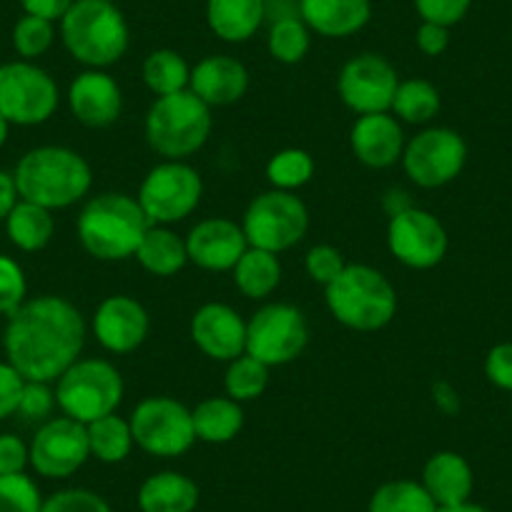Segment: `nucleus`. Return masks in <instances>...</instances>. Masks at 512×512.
<instances>
[{
    "mask_svg": "<svg viewBox=\"0 0 512 512\" xmlns=\"http://www.w3.org/2000/svg\"><path fill=\"white\" fill-rule=\"evenodd\" d=\"M86 344V319L66 297L43 294L26 299L8 317L3 349L11 367L26 382L53 384L73 362L81 359Z\"/></svg>",
    "mask_w": 512,
    "mask_h": 512,
    "instance_id": "1",
    "label": "nucleus"
},
{
    "mask_svg": "<svg viewBox=\"0 0 512 512\" xmlns=\"http://www.w3.org/2000/svg\"><path fill=\"white\" fill-rule=\"evenodd\" d=\"M13 181L23 201L58 211L86 199L93 171L78 151L66 146H38L21 156Z\"/></svg>",
    "mask_w": 512,
    "mask_h": 512,
    "instance_id": "2",
    "label": "nucleus"
},
{
    "mask_svg": "<svg viewBox=\"0 0 512 512\" xmlns=\"http://www.w3.org/2000/svg\"><path fill=\"white\" fill-rule=\"evenodd\" d=\"M149 226L136 196L106 191L86 201L78 214L76 234L86 254L98 262H123L136 256Z\"/></svg>",
    "mask_w": 512,
    "mask_h": 512,
    "instance_id": "3",
    "label": "nucleus"
},
{
    "mask_svg": "<svg viewBox=\"0 0 512 512\" xmlns=\"http://www.w3.org/2000/svg\"><path fill=\"white\" fill-rule=\"evenodd\" d=\"M61 41L73 61L106 71L128 51V23L111 0H76L61 18Z\"/></svg>",
    "mask_w": 512,
    "mask_h": 512,
    "instance_id": "4",
    "label": "nucleus"
},
{
    "mask_svg": "<svg viewBox=\"0 0 512 512\" xmlns=\"http://www.w3.org/2000/svg\"><path fill=\"white\" fill-rule=\"evenodd\" d=\"M329 314L354 332H377L397 314V289L379 269L347 264L344 272L324 287Z\"/></svg>",
    "mask_w": 512,
    "mask_h": 512,
    "instance_id": "5",
    "label": "nucleus"
},
{
    "mask_svg": "<svg viewBox=\"0 0 512 512\" xmlns=\"http://www.w3.org/2000/svg\"><path fill=\"white\" fill-rule=\"evenodd\" d=\"M214 128L211 108L191 91L161 96L144 121L146 144L164 161H186L206 146Z\"/></svg>",
    "mask_w": 512,
    "mask_h": 512,
    "instance_id": "6",
    "label": "nucleus"
},
{
    "mask_svg": "<svg viewBox=\"0 0 512 512\" xmlns=\"http://www.w3.org/2000/svg\"><path fill=\"white\" fill-rule=\"evenodd\" d=\"M123 377L108 359H78L56 379V405L81 425L113 415L123 402Z\"/></svg>",
    "mask_w": 512,
    "mask_h": 512,
    "instance_id": "7",
    "label": "nucleus"
},
{
    "mask_svg": "<svg viewBox=\"0 0 512 512\" xmlns=\"http://www.w3.org/2000/svg\"><path fill=\"white\" fill-rule=\"evenodd\" d=\"M241 229L249 246L282 254L307 236L309 209L294 191L269 189L246 206Z\"/></svg>",
    "mask_w": 512,
    "mask_h": 512,
    "instance_id": "8",
    "label": "nucleus"
},
{
    "mask_svg": "<svg viewBox=\"0 0 512 512\" xmlns=\"http://www.w3.org/2000/svg\"><path fill=\"white\" fill-rule=\"evenodd\" d=\"M204 196L199 171L186 161H161L139 186L136 201L154 226H171L196 211Z\"/></svg>",
    "mask_w": 512,
    "mask_h": 512,
    "instance_id": "9",
    "label": "nucleus"
},
{
    "mask_svg": "<svg viewBox=\"0 0 512 512\" xmlns=\"http://www.w3.org/2000/svg\"><path fill=\"white\" fill-rule=\"evenodd\" d=\"M61 103L58 83L33 61L0 66V116L11 126H41Z\"/></svg>",
    "mask_w": 512,
    "mask_h": 512,
    "instance_id": "10",
    "label": "nucleus"
},
{
    "mask_svg": "<svg viewBox=\"0 0 512 512\" xmlns=\"http://www.w3.org/2000/svg\"><path fill=\"white\" fill-rule=\"evenodd\" d=\"M309 344V324L294 304H264L246 322V354L267 367H282L302 357Z\"/></svg>",
    "mask_w": 512,
    "mask_h": 512,
    "instance_id": "11",
    "label": "nucleus"
},
{
    "mask_svg": "<svg viewBox=\"0 0 512 512\" xmlns=\"http://www.w3.org/2000/svg\"><path fill=\"white\" fill-rule=\"evenodd\" d=\"M134 442L151 457H181L194 447L191 410L174 397H146L128 417Z\"/></svg>",
    "mask_w": 512,
    "mask_h": 512,
    "instance_id": "12",
    "label": "nucleus"
},
{
    "mask_svg": "<svg viewBox=\"0 0 512 512\" xmlns=\"http://www.w3.org/2000/svg\"><path fill=\"white\" fill-rule=\"evenodd\" d=\"M467 164V144L447 126H430L405 144L402 169L420 189H440L455 181Z\"/></svg>",
    "mask_w": 512,
    "mask_h": 512,
    "instance_id": "13",
    "label": "nucleus"
},
{
    "mask_svg": "<svg viewBox=\"0 0 512 512\" xmlns=\"http://www.w3.org/2000/svg\"><path fill=\"white\" fill-rule=\"evenodd\" d=\"M387 246L397 262L417 269V272H425V269H435L445 259L450 239L435 214L420 209V206H412L390 219Z\"/></svg>",
    "mask_w": 512,
    "mask_h": 512,
    "instance_id": "14",
    "label": "nucleus"
},
{
    "mask_svg": "<svg viewBox=\"0 0 512 512\" xmlns=\"http://www.w3.org/2000/svg\"><path fill=\"white\" fill-rule=\"evenodd\" d=\"M397 86L400 78L395 66L377 53H359L349 58L337 78L339 98L357 116L390 111Z\"/></svg>",
    "mask_w": 512,
    "mask_h": 512,
    "instance_id": "15",
    "label": "nucleus"
},
{
    "mask_svg": "<svg viewBox=\"0 0 512 512\" xmlns=\"http://www.w3.org/2000/svg\"><path fill=\"white\" fill-rule=\"evenodd\" d=\"M31 467L48 480H66L76 475L91 457L86 425L71 417H51L31 440Z\"/></svg>",
    "mask_w": 512,
    "mask_h": 512,
    "instance_id": "16",
    "label": "nucleus"
},
{
    "mask_svg": "<svg viewBox=\"0 0 512 512\" xmlns=\"http://www.w3.org/2000/svg\"><path fill=\"white\" fill-rule=\"evenodd\" d=\"M96 342L111 354L136 352L151 332L149 312L128 294H113L96 307L91 319Z\"/></svg>",
    "mask_w": 512,
    "mask_h": 512,
    "instance_id": "17",
    "label": "nucleus"
},
{
    "mask_svg": "<svg viewBox=\"0 0 512 512\" xmlns=\"http://www.w3.org/2000/svg\"><path fill=\"white\" fill-rule=\"evenodd\" d=\"M246 249H249V241L241 224L224 216L199 221L186 234L189 262L206 272H231Z\"/></svg>",
    "mask_w": 512,
    "mask_h": 512,
    "instance_id": "18",
    "label": "nucleus"
},
{
    "mask_svg": "<svg viewBox=\"0 0 512 512\" xmlns=\"http://www.w3.org/2000/svg\"><path fill=\"white\" fill-rule=\"evenodd\" d=\"M191 339L201 354L229 364L246 354V322L229 304L209 302L191 317Z\"/></svg>",
    "mask_w": 512,
    "mask_h": 512,
    "instance_id": "19",
    "label": "nucleus"
},
{
    "mask_svg": "<svg viewBox=\"0 0 512 512\" xmlns=\"http://www.w3.org/2000/svg\"><path fill=\"white\" fill-rule=\"evenodd\" d=\"M68 108L88 128H108L121 118L123 93L116 78L98 68H86L68 86Z\"/></svg>",
    "mask_w": 512,
    "mask_h": 512,
    "instance_id": "20",
    "label": "nucleus"
},
{
    "mask_svg": "<svg viewBox=\"0 0 512 512\" xmlns=\"http://www.w3.org/2000/svg\"><path fill=\"white\" fill-rule=\"evenodd\" d=\"M405 144L407 141L402 123L390 111L359 116L354 121L352 131H349L352 154L367 169H390V166H395L397 161H402Z\"/></svg>",
    "mask_w": 512,
    "mask_h": 512,
    "instance_id": "21",
    "label": "nucleus"
},
{
    "mask_svg": "<svg viewBox=\"0 0 512 512\" xmlns=\"http://www.w3.org/2000/svg\"><path fill=\"white\" fill-rule=\"evenodd\" d=\"M189 91L209 108L231 106L249 91V71L231 56H206L191 68Z\"/></svg>",
    "mask_w": 512,
    "mask_h": 512,
    "instance_id": "22",
    "label": "nucleus"
},
{
    "mask_svg": "<svg viewBox=\"0 0 512 512\" xmlns=\"http://www.w3.org/2000/svg\"><path fill=\"white\" fill-rule=\"evenodd\" d=\"M299 18L322 38H349L372 18V0H299Z\"/></svg>",
    "mask_w": 512,
    "mask_h": 512,
    "instance_id": "23",
    "label": "nucleus"
},
{
    "mask_svg": "<svg viewBox=\"0 0 512 512\" xmlns=\"http://www.w3.org/2000/svg\"><path fill=\"white\" fill-rule=\"evenodd\" d=\"M422 487L430 492L437 507L462 505V502H470L475 475H472V467L465 457L457 455V452L442 450L435 452L425 462Z\"/></svg>",
    "mask_w": 512,
    "mask_h": 512,
    "instance_id": "24",
    "label": "nucleus"
},
{
    "mask_svg": "<svg viewBox=\"0 0 512 512\" xmlns=\"http://www.w3.org/2000/svg\"><path fill=\"white\" fill-rule=\"evenodd\" d=\"M267 21V0H206V26L226 43H244Z\"/></svg>",
    "mask_w": 512,
    "mask_h": 512,
    "instance_id": "25",
    "label": "nucleus"
},
{
    "mask_svg": "<svg viewBox=\"0 0 512 512\" xmlns=\"http://www.w3.org/2000/svg\"><path fill=\"white\" fill-rule=\"evenodd\" d=\"M196 505H199L196 482L174 470L146 477L139 490L141 512H194Z\"/></svg>",
    "mask_w": 512,
    "mask_h": 512,
    "instance_id": "26",
    "label": "nucleus"
},
{
    "mask_svg": "<svg viewBox=\"0 0 512 512\" xmlns=\"http://www.w3.org/2000/svg\"><path fill=\"white\" fill-rule=\"evenodd\" d=\"M136 262L154 277H174L189 264L186 239L169 229V226H149L136 249Z\"/></svg>",
    "mask_w": 512,
    "mask_h": 512,
    "instance_id": "27",
    "label": "nucleus"
},
{
    "mask_svg": "<svg viewBox=\"0 0 512 512\" xmlns=\"http://www.w3.org/2000/svg\"><path fill=\"white\" fill-rule=\"evenodd\" d=\"M196 440L209 445H226L244 427V410L231 397H206L191 410Z\"/></svg>",
    "mask_w": 512,
    "mask_h": 512,
    "instance_id": "28",
    "label": "nucleus"
},
{
    "mask_svg": "<svg viewBox=\"0 0 512 512\" xmlns=\"http://www.w3.org/2000/svg\"><path fill=\"white\" fill-rule=\"evenodd\" d=\"M234 274V284L246 299H267L277 292L279 282H282V264H279V254L264 249H249L244 251L236 267L231 269Z\"/></svg>",
    "mask_w": 512,
    "mask_h": 512,
    "instance_id": "29",
    "label": "nucleus"
},
{
    "mask_svg": "<svg viewBox=\"0 0 512 512\" xmlns=\"http://www.w3.org/2000/svg\"><path fill=\"white\" fill-rule=\"evenodd\" d=\"M6 234L16 249L28 251V254L46 249L51 244L53 234H56L53 211L31 204V201L18 199V204L13 206V211L6 219Z\"/></svg>",
    "mask_w": 512,
    "mask_h": 512,
    "instance_id": "30",
    "label": "nucleus"
},
{
    "mask_svg": "<svg viewBox=\"0 0 512 512\" xmlns=\"http://www.w3.org/2000/svg\"><path fill=\"white\" fill-rule=\"evenodd\" d=\"M146 88L154 93L156 98L174 96V93L189 91L191 81V66L179 51L171 48H159L146 56L144 68H141Z\"/></svg>",
    "mask_w": 512,
    "mask_h": 512,
    "instance_id": "31",
    "label": "nucleus"
},
{
    "mask_svg": "<svg viewBox=\"0 0 512 512\" xmlns=\"http://www.w3.org/2000/svg\"><path fill=\"white\" fill-rule=\"evenodd\" d=\"M88 432V447H91V457L106 465H118L126 460L134 450V432H131V422L113 415L101 417V420L86 425Z\"/></svg>",
    "mask_w": 512,
    "mask_h": 512,
    "instance_id": "32",
    "label": "nucleus"
},
{
    "mask_svg": "<svg viewBox=\"0 0 512 512\" xmlns=\"http://www.w3.org/2000/svg\"><path fill=\"white\" fill-rule=\"evenodd\" d=\"M440 91L425 78H410L400 81L395 98H392L390 113L400 123H412V126H425L440 113Z\"/></svg>",
    "mask_w": 512,
    "mask_h": 512,
    "instance_id": "33",
    "label": "nucleus"
},
{
    "mask_svg": "<svg viewBox=\"0 0 512 512\" xmlns=\"http://www.w3.org/2000/svg\"><path fill=\"white\" fill-rule=\"evenodd\" d=\"M367 512H437V505L422 482L392 480L374 490Z\"/></svg>",
    "mask_w": 512,
    "mask_h": 512,
    "instance_id": "34",
    "label": "nucleus"
},
{
    "mask_svg": "<svg viewBox=\"0 0 512 512\" xmlns=\"http://www.w3.org/2000/svg\"><path fill=\"white\" fill-rule=\"evenodd\" d=\"M269 369L264 362L254 359L251 354H241V357L231 359L226 364L224 374V390L226 397L244 405V402H254L267 392L269 387Z\"/></svg>",
    "mask_w": 512,
    "mask_h": 512,
    "instance_id": "35",
    "label": "nucleus"
},
{
    "mask_svg": "<svg viewBox=\"0 0 512 512\" xmlns=\"http://www.w3.org/2000/svg\"><path fill=\"white\" fill-rule=\"evenodd\" d=\"M309 46H312V31L299 16L282 18V21L269 23L267 48L269 56L284 66H297L307 58Z\"/></svg>",
    "mask_w": 512,
    "mask_h": 512,
    "instance_id": "36",
    "label": "nucleus"
},
{
    "mask_svg": "<svg viewBox=\"0 0 512 512\" xmlns=\"http://www.w3.org/2000/svg\"><path fill=\"white\" fill-rule=\"evenodd\" d=\"M314 159L304 149H282L269 159L267 164V181L272 189L294 191L297 194L302 186H307L314 179Z\"/></svg>",
    "mask_w": 512,
    "mask_h": 512,
    "instance_id": "37",
    "label": "nucleus"
},
{
    "mask_svg": "<svg viewBox=\"0 0 512 512\" xmlns=\"http://www.w3.org/2000/svg\"><path fill=\"white\" fill-rule=\"evenodd\" d=\"M53 41H56V26L46 18L23 13V18H18L13 26V48L21 61H36V58L46 56Z\"/></svg>",
    "mask_w": 512,
    "mask_h": 512,
    "instance_id": "38",
    "label": "nucleus"
},
{
    "mask_svg": "<svg viewBox=\"0 0 512 512\" xmlns=\"http://www.w3.org/2000/svg\"><path fill=\"white\" fill-rule=\"evenodd\" d=\"M41 507V490L26 472L0 475V512H41Z\"/></svg>",
    "mask_w": 512,
    "mask_h": 512,
    "instance_id": "39",
    "label": "nucleus"
},
{
    "mask_svg": "<svg viewBox=\"0 0 512 512\" xmlns=\"http://www.w3.org/2000/svg\"><path fill=\"white\" fill-rule=\"evenodd\" d=\"M28 299L26 272L11 256L0 254V317H11Z\"/></svg>",
    "mask_w": 512,
    "mask_h": 512,
    "instance_id": "40",
    "label": "nucleus"
},
{
    "mask_svg": "<svg viewBox=\"0 0 512 512\" xmlns=\"http://www.w3.org/2000/svg\"><path fill=\"white\" fill-rule=\"evenodd\" d=\"M344 256L337 246H329V244H317L307 251L304 256V269H307V277L312 279L314 284H332L339 274L344 272Z\"/></svg>",
    "mask_w": 512,
    "mask_h": 512,
    "instance_id": "41",
    "label": "nucleus"
},
{
    "mask_svg": "<svg viewBox=\"0 0 512 512\" xmlns=\"http://www.w3.org/2000/svg\"><path fill=\"white\" fill-rule=\"evenodd\" d=\"M41 512H111V507L98 492L71 487V490L53 492L48 500H43Z\"/></svg>",
    "mask_w": 512,
    "mask_h": 512,
    "instance_id": "42",
    "label": "nucleus"
},
{
    "mask_svg": "<svg viewBox=\"0 0 512 512\" xmlns=\"http://www.w3.org/2000/svg\"><path fill=\"white\" fill-rule=\"evenodd\" d=\"M56 390L48 382H26L23 384L21 405H18V415L23 420L31 422H46L51 420L53 410H56Z\"/></svg>",
    "mask_w": 512,
    "mask_h": 512,
    "instance_id": "43",
    "label": "nucleus"
},
{
    "mask_svg": "<svg viewBox=\"0 0 512 512\" xmlns=\"http://www.w3.org/2000/svg\"><path fill=\"white\" fill-rule=\"evenodd\" d=\"M472 0H415V8L422 21L437 23V26H455L470 11Z\"/></svg>",
    "mask_w": 512,
    "mask_h": 512,
    "instance_id": "44",
    "label": "nucleus"
},
{
    "mask_svg": "<svg viewBox=\"0 0 512 512\" xmlns=\"http://www.w3.org/2000/svg\"><path fill=\"white\" fill-rule=\"evenodd\" d=\"M31 465V447L13 432L0 435V475H21Z\"/></svg>",
    "mask_w": 512,
    "mask_h": 512,
    "instance_id": "45",
    "label": "nucleus"
},
{
    "mask_svg": "<svg viewBox=\"0 0 512 512\" xmlns=\"http://www.w3.org/2000/svg\"><path fill=\"white\" fill-rule=\"evenodd\" d=\"M23 384H26V379L18 374L16 367H11L8 362H0V422L18 415Z\"/></svg>",
    "mask_w": 512,
    "mask_h": 512,
    "instance_id": "46",
    "label": "nucleus"
},
{
    "mask_svg": "<svg viewBox=\"0 0 512 512\" xmlns=\"http://www.w3.org/2000/svg\"><path fill=\"white\" fill-rule=\"evenodd\" d=\"M485 374L495 387L512 392V342L495 344L485 357Z\"/></svg>",
    "mask_w": 512,
    "mask_h": 512,
    "instance_id": "47",
    "label": "nucleus"
},
{
    "mask_svg": "<svg viewBox=\"0 0 512 512\" xmlns=\"http://www.w3.org/2000/svg\"><path fill=\"white\" fill-rule=\"evenodd\" d=\"M415 41H417V48H420L425 56L437 58L447 51V46H450V28L422 21V26L417 28Z\"/></svg>",
    "mask_w": 512,
    "mask_h": 512,
    "instance_id": "48",
    "label": "nucleus"
},
{
    "mask_svg": "<svg viewBox=\"0 0 512 512\" xmlns=\"http://www.w3.org/2000/svg\"><path fill=\"white\" fill-rule=\"evenodd\" d=\"M430 395H432V402H435V407L442 412V415L455 417L457 412L462 410L460 392H457L455 384L447 382V379H437V382H432Z\"/></svg>",
    "mask_w": 512,
    "mask_h": 512,
    "instance_id": "49",
    "label": "nucleus"
},
{
    "mask_svg": "<svg viewBox=\"0 0 512 512\" xmlns=\"http://www.w3.org/2000/svg\"><path fill=\"white\" fill-rule=\"evenodd\" d=\"M18 3H21L23 13H28V16H38L56 23L66 16L68 8H71L76 0H18Z\"/></svg>",
    "mask_w": 512,
    "mask_h": 512,
    "instance_id": "50",
    "label": "nucleus"
},
{
    "mask_svg": "<svg viewBox=\"0 0 512 512\" xmlns=\"http://www.w3.org/2000/svg\"><path fill=\"white\" fill-rule=\"evenodd\" d=\"M18 189L16 181H13V174L8 171H0V224H6L8 214L13 211V206L18 204Z\"/></svg>",
    "mask_w": 512,
    "mask_h": 512,
    "instance_id": "51",
    "label": "nucleus"
},
{
    "mask_svg": "<svg viewBox=\"0 0 512 512\" xmlns=\"http://www.w3.org/2000/svg\"><path fill=\"white\" fill-rule=\"evenodd\" d=\"M412 199H410V194H407L405 189H387L384 191V196H382V209L387 211V216H397V214H402V211H407V209H412Z\"/></svg>",
    "mask_w": 512,
    "mask_h": 512,
    "instance_id": "52",
    "label": "nucleus"
},
{
    "mask_svg": "<svg viewBox=\"0 0 512 512\" xmlns=\"http://www.w3.org/2000/svg\"><path fill=\"white\" fill-rule=\"evenodd\" d=\"M437 512H490L487 507L475 505V502H462V505H452V507H437Z\"/></svg>",
    "mask_w": 512,
    "mask_h": 512,
    "instance_id": "53",
    "label": "nucleus"
},
{
    "mask_svg": "<svg viewBox=\"0 0 512 512\" xmlns=\"http://www.w3.org/2000/svg\"><path fill=\"white\" fill-rule=\"evenodd\" d=\"M8 134H11V123H8L6 118L0 116V149H3V146H6Z\"/></svg>",
    "mask_w": 512,
    "mask_h": 512,
    "instance_id": "54",
    "label": "nucleus"
},
{
    "mask_svg": "<svg viewBox=\"0 0 512 512\" xmlns=\"http://www.w3.org/2000/svg\"><path fill=\"white\" fill-rule=\"evenodd\" d=\"M294 3H299V0H294Z\"/></svg>",
    "mask_w": 512,
    "mask_h": 512,
    "instance_id": "55",
    "label": "nucleus"
},
{
    "mask_svg": "<svg viewBox=\"0 0 512 512\" xmlns=\"http://www.w3.org/2000/svg\"><path fill=\"white\" fill-rule=\"evenodd\" d=\"M111 3H113V0H111Z\"/></svg>",
    "mask_w": 512,
    "mask_h": 512,
    "instance_id": "56",
    "label": "nucleus"
}]
</instances>
